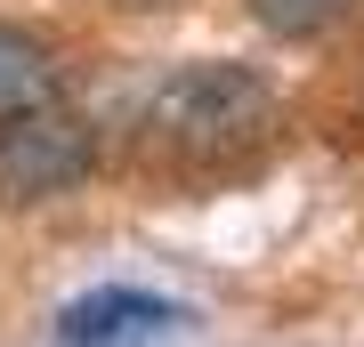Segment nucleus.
<instances>
[{
	"label": "nucleus",
	"mask_w": 364,
	"mask_h": 347,
	"mask_svg": "<svg viewBox=\"0 0 364 347\" xmlns=\"http://www.w3.org/2000/svg\"><path fill=\"white\" fill-rule=\"evenodd\" d=\"M105 9H170V0H105Z\"/></svg>",
	"instance_id": "nucleus-6"
},
{
	"label": "nucleus",
	"mask_w": 364,
	"mask_h": 347,
	"mask_svg": "<svg viewBox=\"0 0 364 347\" xmlns=\"http://www.w3.org/2000/svg\"><path fill=\"white\" fill-rule=\"evenodd\" d=\"M243 9H251V25L275 33V40H324V33L348 25L364 0H243Z\"/></svg>",
	"instance_id": "nucleus-5"
},
{
	"label": "nucleus",
	"mask_w": 364,
	"mask_h": 347,
	"mask_svg": "<svg viewBox=\"0 0 364 347\" xmlns=\"http://www.w3.org/2000/svg\"><path fill=\"white\" fill-rule=\"evenodd\" d=\"M41 97H57V49L33 25H9L0 16V114H25Z\"/></svg>",
	"instance_id": "nucleus-4"
},
{
	"label": "nucleus",
	"mask_w": 364,
	"mask_h": 347,
	"mask_svg": "<svg viewBox=\"0 0 364 347\" xmlns=\"http://www.w3.org/2000/svg\"><path fill=\"white\" fill-rule=\"evenodd\" d=\"M195 307L146 291V283H97L57 307V347H186Z\"/></svg>",
	"instance_id": "nucleus-3"
},
{
	"label": "nucleus",
	"mask_w": 364,
	"mask_h": 347,
	"mask_svg": "<svg viewBox=\"0 0 364 347\" xmlns=\"http://www.w3.org/2000/svg\"><path fill=\"white\" fill-rule=\"evenodd\" d=\"M275 121H284V97L243 57H186L138 105L146 154H162L170 170H235L275 138Z\"/></svg>",
	"instance_id": "nucleus-1"
},
{
	"label": "nucleus",
	"mask_w": 364,
	"mask_h": 347,
	"mask_svg": "<svg viewBox=\"0 0 364 347\" xmlns=\"http://www.w3.org/2000/svg\"><path fill=\"white\" fill-rule=\"evenodd\" d=\"M105 145L97 121L73 114L65 97H41L25 114H0V210H41V202H65L97 178Z\"/></svg>",
	"instance_id": "nucleus-2"
}]
</instances>
